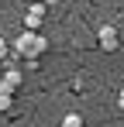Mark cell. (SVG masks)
<instances>
[{"label":"cell","mask_w":124,"mask_h":127,"mask_svg":"<svg viewBox=\"0 0 124 127\" xmlns=\"http://www.w3.org/2000/svg\"><path fill=\"white\" fill-rule=\"evenodd\" d=\"M21 86V72H3V79H0V93H14Z\"/></svg>","instance_id":"4"},{"label":"cell","mask_w":124,"mask_h":127,"mask_svg":"<svg viewBox=\"0 0 124 127\" xmlns=\"http://www.w3.org/2000/svg\"><path fill=\"white\" fill-rule=\"evenodd\" d=\"M28 3H38V0H28Z\"/></svg>","instance_id":"9"},{"label":"cell","mask_w":124,"mask_h":127,"mask_svg":"<svg viewBox=\"0 0 124 127\" xmlns=\"http://www.w3.org/2000/svg\"><path fill=\"white\" fill-rule=\"evenodd\" d=\"M97 45H100L103 52H117V45H121V38H117V28H114V24H103L100 31H97Z\"/></svg>","instance_id":"2"},{"label":"cell","mask_w":124,"mask_h":127,"mask_svg":"<svg viewBox=\"0 0 124 127\" xmlns=\"http://www.w3.org/2000/svg\"><path fill=\"white\" fill-rule=\"evenodd\" d=\"M45 10H48V7H45V3H31V10H28V17H24V28H28V31H38L41 28V21H45Z\"/></svg>","instance_id":"3"},{"label":"cell","mask_w":124,"mask_h":127,"mask_svg":"<svg viewBox=\"0 0 124 127\" xmlns=\"http://www.w3.org/2000/svg\"><path fill=\"white\" fill-rule=\"evenodd\" d=\"M3 55H7V41L0 38V59H3Z\"/></svg>","instance_id":"7"},{"label":"cell","mask_w":124,"mask_h":127,"mask_svg":"<svg viewBox=\"0 0 124 127\" xmlns=\"http://www.w3.org/2000/svg\"><path fill=\"white\" fill-rule=\"evenodd\" d=\"M117 106H121V110H124V89H121V96H117Z\"/></svg>","instance_id":"8"},{"label":"cell","mask_w":124,"mask_h":127,"mask_svg":"<svg viewBox=\"0 0 124 127\" xmlns=\"http://www.w3.org/2000/svg\"><path fill=\"white\" fill-rule=\"evenodd\" d=\"M14 52H17L21 59L35 62V59H41V55L48 52V41H45V34H41V31H21L17 41H14Z\"/></svg>","instance_id":"1"},{"label":"cell","mask_w":124,"mask_h":127,"mask_svg":"<svg viewBox=\"0 0 124 127\" xmlns=\"http://www.w3.org/2000/svg\"><path fill=\"white\" fill-rule=\"evenodd\" d=\"M59 127H83V117H79V113H65Z\"/></svg>","instance_id":"5"},{"label":"cell","mask_w":124,"mask_h":127,"mask_svg":"<svg viewBox=\"0 0 124 127\" xmlns=\"http://www.w3.org/2000/svg\"><path fill=\"white\" fill-rule=\"evenodd\" d=\"M10 110V93H0V113Z\"/></svg>","instance_id":"6"}]
</instances>
